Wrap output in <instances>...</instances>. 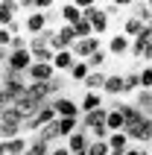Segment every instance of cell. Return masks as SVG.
Wrapping results in <instances>:
<instances>
[{
    "label": "cell",
    "mask_w": 152,
    "mask_h": 155,
    "mask_svg": "<svg viewBox=\"0 0 152 155\" xmlns=\"http://www.w3.org/2000/svg\"><path fill=\"white\" fill-rule=\"evenodd\" d=\"M123 132H126L129 143H137V147H152V120L146 117V114H140V117H135V120H129Z\"/></svg>",
    "instance_id": "cell-1"
},
{
    "label": "cell",
    "mask_w": 152,
    "mask_h": 155,
    "mask_svg": "<svg viewBox=\"0 0 152 155\" xmlns=\"http://www.w3.org/2000/svg\"><path fill=\"white\" fill-rule=\"evenodd\" d=\"M18 135H24V120H21L12 108H6V111L0 114V140L6 143V140L18 138Z\"/></svg>",
    "instance_id": "cell-2"
},
{
    "label": "cell",
    "mask_w": 152,
    "mask_h": 155,
    "mask_svg": "<svg viewBox=\"0 0 152 155\" xmlns=\"http://www.w3.org/2000/svg\"><path fill=\"white\" fill-rule=\"evenodd\" d=\"M50 123H56V111H53L50 103H44L38 111L29 117V120H24V132H29V135H35L38 129H44V126H50Z\"/></svg>",
    "instance_id": "cell-3"
},
{
    "label": "cell",
    "mask_w": 152,
    "mask_h": 155,
    "mask_svg": "<svg viewBox=\"0 0 152 155\" xmlns=\"http://www.w3.org/2000/svg\"><path fill=\"white\" fill-rule=\"evenodd\" d=\"M50 12H26L24 18V32L29 35V38H35V35H44L47 29H50Z\"/></svg>",
    "instance_id": "cell-4"
},
{
    "label": "cell",
    "mask_w": 152,
    "mask_h": 155,
    "mask_svg": "<svg viewBox=\"0 0 152 155\" xmlns=\"http://www.w3.org/2000/svg\"><path fill=\"white\" fill-rule=\"evenodd\" d=\"M82 18L91 24V29H94V35H97V38H102V35L108 32V15L102 12L100 3H97V6H88V9L82 12Z\"/></svg>",
    "instance_id": "cell-5"
},
{
    "label": "cell",
    "mask_w": 152,
    "mask_h": 155,
    "mask_svg": "<svg viewBox=\"0 0 152 155\" xmlns=\"http://www.w3.org/2000/svg\"><path fill=\"white\" fill-rule=\"evenodd\" d=\"M97 50H102V38H97V35H91V38H79V41H73V47H70L73 59H79V61H88Z\"/></svg>",
    "instance_id": "cell-6"
},
{
    "label": "cell",
    "mask_w": 152,
    "mask_h": 155,
    "mask_svg": "<svg viewBox=\"0 0 152 155\" xmlns=\"http://www.w3.org/2000/svg\"><path fill=\"white\" fill-rule=\"evenodd\" d=\"M105 53H108V56H114V59L129 56V53H132V38H126L123 32L108 35V41H105Z\"/></svg>",
    "instance_id": "cell-7"
},
{
    "label": "cell",
    "mask_w": 152,
    "mask_h": 155,
    "mask_svg": "<svg viewBox=\"0 0 152 155\" xmlns=\"http://www.w3.org/2000/svg\"><path fill=\"white\" fill-rule=\"evenodd\" d=\"M32 68V53L29 50H9L6 56V70H12V73H26V70Z\"/></svg>",
    "instance_id": "cell-8"
},
{
    "label": "cell",
    "mask_w": 152,
    "mask_h": 155,
    "mask_svg": "<svg viewBox=\"0 0 152 155\" xmlns=\"http://www.w3.org/2000/svg\"><path fill=\"white\" fill-rule=\"evenodd\" d=\"M50 105H53V111H56V117H79V100H73L68 94L50 100Z\"/></svg>",
    "instance_id": "cell-9"
},
{
    "label": "cell",
    "mask_w": 152,
    "mask_h": 155,
    "mask_svg": "<svg viewBox=\"0 0 152 155\" xmlns=\"http://www.w3.org/2000/svg\"><path fill=\"white\" fill-rule=\"evenodd\" d=\"M29 82H35V85H47L53 76H56V68L53 64H41V61H32V68L24 73Z\"/></svg>",
    "instance_id": "cell-10"
},
{
    "label": "cell",
    "mask_w": 152,
    "mask_h": 155,
    "mask_svg": "<svg viewBox=\"0 0 152 155\" xmlns=\"http://www.w3.org/2000/svg\"><path fill=\"white\" fill-rule=\"evenodd\" d=\"M105 129H108V135H111V132H123V129H126V117H123V111H120V100H114V103L108 105Z\"/></svg>",
    "instance_id": "cell-11"
},
{
    "label": "cell",
    "mask_w": 152,
    "mask_h": 155,
    "mask_svg": "<svg viewBox=\"0 0 152 155\" xmlns=\"http://www.w3.org/2000/svg\"><path fill=\"white\" fill-rule=\"evenodd\" d=\"M102 105H105V97H102V94H97V91H94V94H91V91H85V97L79 100V117L97 111V108H102Z\"/></svg>",
    "instance_id": "cell-12"
},
{
    "label": "cell",
    "mask_w": 152,
    "mask_h": 155,
    "mask_svg": "<svg viewBox=\"0 0 152 155\" xmlns=\"http://www.w3.org/2000/svg\"><path fill=\"white\" fill-rule=\"evenodd\" d=\"M105 117H108V108L102 105V108H97V111H91V114H82L79 123H82V129L88 132V129H97V126H105Z\"/></svg>",
    "instance_id": "cell-13"
},
{
    "label": "cell",
    "mask_w": 152,
    "mask_h": 155,
    "mask_svg": "<svg viewBox=\"0 0 152 155\" xmlns=\"http://www.w3.org/2000/svg\"><path fill=\"white\" fill-rule=\"evenodd\" d=\"M82 129V123H79V117H56V132H59V138H70L73 132Z\"/></svg>",
    "instance_id": "cell-14"
},
{
    "label": "cell",
    "mask_w": 152,
    "mask_h": 155,
    "mask_svg": "<svg viewBox=\"0 0 152 155\" xmlns=\"http://www.w3.org/2000/svg\"><path fill=\"white\" fill-rule=\"evenodd\" d=\"M59 15H61V24L64 26H73L76 21H82V12L70 3V0H64V3H59Z\"/></svg>",
    "instance_id": "cell-15"
},
{
    "label": "cell",
    "mask_w": 152,
    "mask_h": 155,
    "mask_svg": "<svg viewBox=\"0 0 152 155\" xmlns=\"http://www.w3.org/2000/svg\"><path fill=\"white\" fill-rule=\"evenodd\" d=\"M105 76H108V73H105V70H91V73H88V79H85L82 82V88L85 91H97V94H102V85H105Z\"/></svg>",
    "instance_id": "cell-16"
},
{
    "label": "cell",
    "mask_w": 152,
    "mask_h": 155,
    "mask_svg": "<svg viewBox=\"0 0 152 155\" xmlns=\"http://www.w3.org/2000/svg\"><path fill=\"white\" fill-rule=\"evenodd\" d=\"M102 97H123V76L108 73L105 76V85H102Z\"/></svg>",
    "instance_id": "cell-17"
},
{
    "label": "cell",
    "mask_w": 152,
    "mask_h": 155,
    "mask_svg": "<svg viewBox=\"0 0 152 155\" xmlns=\"http://www.w3.org/2000/svg\"><path fill=\"white\" fill-rule=\"evenodd\" d=\"M73 53L70 50H61V53H56V56H53V68H56V73H61V76H64V73H68L70 68H73Z\"/></svg>",
    "instance_id": "cell-18"
},
{
    "label": "cell",
    "mask_w": 152,
    "mask_h": 155,
    "mask_svg": "<svg viewBox=\"0 0 152 155\" xmlns=\"http://www.w3.org/2000/svg\"><path fill=\"white\" fill-rule=\"evenodd\" d=\"M105 143H108V149H111V152H120V155H123L129 147H132V143H129V138H126V132H111Z\"/></svg>",
    "instance_id": "cell-19"
},
{
    "label": "cell",
    "mask_w": 152,
    "mask_h": 155,
    "mask_svg": "<svg viewBox=\"0 0 152 155\" xmlns=\"http://www.w3.org/2000/svg\"><path fill=\"white\" fill-rule=\"evenodd\" d=\"M29 149V138L26 135H18V138L6 140V155H26Z\"/></svg>",
    "instance_id": "cell-20"
},
{
    "label": "cell",
    "mask_w": 152,
    "mask_h": 155,
    "mask_svg": "<svg viewBox=\"0 0 152 155\" xmlns=\"http://www.w3.org/2000/svg\"><path fill=\"white\" fill-rule=\"evenodd\" d=\"M132 105H135L140 114H146V117H149V111H152V91H137L135 100H132Z\"/></svg>",
    "instance_id": "cell-21"
},
{
    "label": "cell",
    "mask_w": 152,
    "mask_h": 155,
    "mask_svg": "<svg viewBox=\"0 0 152 155\" xmlns=\"http://www.w3.org/2000/svg\"><path fill=\"white\" fill-rule=\"evenodd\" d=\"M120 32L126 35V38H132V41H135L137 35L144 32V24H140V21H137V18H135V15H129V18H126V21H123V29H120Z\"/></svg>",
    "instance_id": "cell-22"
},
{
    "label": "cell",
    "mask_w": 152,
    "mask_h": 155,
    "mask_svg": "<svg viewBox=\"0 0 152 155\" xmlns=\"http://www.w3.org/2000/svg\"><path fill=\"white\" fill-rule=\"evenodd\" d=\"M32 138H35V140H41V143H47V147H53V140H61V138H59V132H56V123H50V126L38 129Z\"/></svg>",
    "instance_id": "cell-23"
},
{
    "label": "cell",
    "mask_w": 152,
    "mask_h": 155,
    "mask_svg": "<svg viewBox=\"0 0 152 155\" xmlns=\"http://www.w3.org/2000/svg\"><path fill=\"white\" fill-rule=\"evenodd\" d=\"M88 73H91V68H88V61H79V59H76V61H73V68L68 70L70 82H85V79H88Z\"/></svg>",
    "instance_id": "cell-24"
},
{
    "label": "cell",
    "mask_w": 152,
    "mask_h": 155,
    "mask_svg": "<svg viewBox=\"0 0 152 155\" xmlns=\"http://www.w3.org/2000/svg\"><path fill=\"white\" fill-rule=\"evenodd\" d=\"M137 91H140V82H137V70H129V73H123V94H132V97H135Z\"/></svg>",
    "instance_id": "cell-25"
},
{
    "label": "cell",
    "mask_w": 152,
    "mask_h": 155,
    "mask_svg": "<svg viewBox=\"0 0 152 155\" xmlns=\"http://www.w3.org/2000/svg\"><path fill=\"white\" fill-rule=\"evenodd\" d=\"M137 82H140V91H152V64H140Z\"/></svg>",
    "instance_id": "cell-26"
},
{
    "label": "cell",
    "mask_w": 152,
    "mask_h": 155,
    "mask_svg": "<svg viewBox=\"0 0 152 155\" xmlns=\"http://www.w3.org/2000/svg\"><path fill=\"white\" fill-rule=\"evenodd\" d=\"M70 29H73V35H76V41H79V38H91L94 35V29H91V24H88V21H76L73 26H70Z\"/></svg>",
    "instance_id": "cell-27"
},
{
    "label": "cell",
    "mask_w": 152,
    "mask_h": 155,
    "mask_svg": "<svg viewBox=\"0 0 152 155\" xmlns=\"http://www.w3.org/2000/svg\"><path fill=\"white\" fill-rule=\"evenodd\" d=\"M105 61H108V53H105V50H97L91 59H88V68H91V70H102Z\"/></svg>",
    "instance_id": "cell-28"
},
{
    "label": "cell",
    "mask_w": 152,
    "mask_h": 155,
    "mask_svg": "<svg viewBox=\"0 0 152 155\" xmlns=\"http://www.w3.org/2000/svg\"><path fill=\"white\" fill-rule=\"evenodd\" d=\"M85 155H111V149L105 140H91V147L85 149Z\"/></svg>",
    "instance_id": "cell-29"
},
{
    "label": "cell",
    "mask_w": 152,
    "mask_h": 155,
    "mask_svg": "<svg viewBox=\"0 0 152 155\" xmlns=\"http://www.w3.org/2000/svg\"><path fill=\"white\" fill-rule=\"evenodd\" d=\"M26 155H50V147L41 143V140H35V138H29V149H26Z\"/></svg>",
    "instance_id": "cell-30"
},
{
    "label": "cell",
    "mask_w": 152,
    "mask_h": 155,
    "mask_svg": "<svg viewBox=\"0 0 152 155\" xmlns=\"http://www.w3.org/2000/svg\"><path fill=\"white\" fill-rule=\"evenodd\" d=\"M26 44H29V38H26L24 32H18V35H12V44H9V50L15 53V50H26Z\"/></svg>",
    "instance_id": "cell-31"
},
{
    "label": "cell",
    "mask_w": 152,
    "mask_h": 155,
    "mask_svg": "<svg viewBox=\"0 0 152 155\" xmlns=\"http://www.w3.org/2000/svg\"><path fill=\"white\" fill-rule=\"evenodd\" d=\"M12 21H15V15H12V12L6 9V3L0 0V29H6V26L12 24Z\"/></svg>",
    "instance_id": "cell-32"
},
{
    "label": "cell",
    "mask_w": 152,
    "mask_h": 155,
    "mask_svg": "<svg viewBox=\"0 0 152 155\" xmlns=\"http://www.w3.org/2000/svg\"><path fill=\"white\" fill-rule=\"evenodd\" d=\"M123 155H152V152H149V147H137V143H132Z\"/></svg>",
    "instance_id": "cell-33"
},
{
    "label": "cell",
    "mask_w": 152,
    "mask_h": 155,
    "mask_svg": "<svg viewBox=\"0 0 152 155\" xmlns=\"http://www.w3.org/2000/svg\"><path fill=\"white\" fill-rule=\"evenodd\" d=\"M6 56H9V50H3V47H0V68L6 64Z\"/></svg>",
    "instance_id": "cell-34"
},
{
    "label": "cell",
    "mask_w": 152,
    "mask_h": 155,
    "mask_svg": "<svg viewBox=\"0 0 152 155\" xmlns=\"http://www.w3.org/2000/svg\"><path fill=\"white\" fill-rule=\"evenodd\" d=\"M0 155H6V143L3 140H0Z\"/></svg>",
    "instance_id": "cell-35"
},
{
    "label": "cell",
    "mask_w": 152,
    "mask_h": 155,
    "mask_svg": "<svg viewBox=\"0 0 152 155\" xmlns=\"http://www.w3.org/2000/svg\"><path fill=\"white\" fill-rule=\"evenodd\" d=\"M146 6H149V12H152V0H146Z\"/></svg>",
    "instance_id": "cell-36"
},
{
    "label": "cell",
    "mask_w": 152,
    "mask_h": 155,
    "mask_svg": "<svg viewBox=\"0 0 152 155\" xmlns=\"http://www.w3.org/2000/svg\"><path fill=\"white\" fill-rule=\"evenodd\" d=\"M149 152H152V147H149Z\"/></svg>",
    "instance_id": "cell-37"
}]
</instances>
